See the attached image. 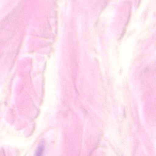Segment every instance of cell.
I'll return each instance as SVG.
<instances>
[{"label": "cell", "instance_id": "obj_1", "mask_svg": "<svg viewBox=\"0 0 156 156\" xmlns=\"http://www.w3.org/2000/svg\"><path fill=\"white\" fill-rule=\"evenodd\" d=\"M44 148V144L42 143H41V145H40L38 149H37L36 155H38V156L42 155V153H43V151Z\"/></svg>", "mask_w": 156, "mask_h": 156}]
</instances>
